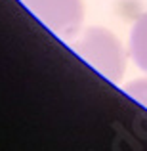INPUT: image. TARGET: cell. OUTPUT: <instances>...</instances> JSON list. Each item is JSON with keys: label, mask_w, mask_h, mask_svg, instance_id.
Wrapping results in <instances>:
<instances>
[{"label": "cell", "mask_w": 147, "mask_h": 151, "mask_svg": "<svg viewBox=\"0 0 147 151\" xmlns=\"http://www.w3.org/2000/svg\"><path fill=\"white\" fill-rule=\"evenodd\" d=\"M71 48L82 61H86L107 81L115 84L122 81L126 69V52L117 35H113L111 31L103 27H90L78 40L71 44Z\"/></svg>", "instance_id": "cell-1"}, {"label": "cell", "mask_w": 147, "mask_h": 151, "mask_svg": "<svg viewBox=\"0 0 147 151\" xmlns=\"http://www.w3.org/2000/svg\"><path fill=\"white\" fill-rule=\"evenodd\" d=\"M48 31L61 40H73L84 23L82 0H19Z\"/></svg>", "instance_id": "cell-2"}, {"label": "cell", "mask_w": 147, "mask_h": 151, "mask_svg": "<svg viewBox=\"0 0 147 151\" xmlns=\"http://www.w3.org/2000/svg\"><path fill=\"white\" fill-rule=\"evenodd\" d=\"M128 52L132 55L134 63L147 73V12L141 14L134 23L132 33H130Z\"/></svg>", "instance_id": "cell-3"}, {"label": "cell", "mask_w": 147, "mask_h": 151, "mask_svg": "<svg viewBox=\"0 0 147 151\" xmlns=\"http://www.w3.org/2000/svg\"><path fill=\"white\" fill-rule=\"evenodd\" d=\"M124 92L140 105L147 107V78H136L124 86Z\"/></svg>", "instance_id": "cell-4"}]
</instances>
